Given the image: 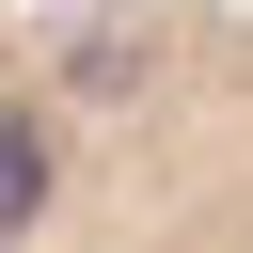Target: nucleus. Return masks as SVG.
I'll return each instance as SVG.
<instances>
[{
  "label": "nucleus",
  "mask_w": 253,
  "mask_h": 253,
  "mask_svg": "<svg viewBox=\"0 0 253 253\" xmlns=\"http://www.w3.org/2000/svg\"><path fill=\"white\" fill-rule=\"evenodd\" d=\"M32 221H47V126L0 111V237H32Z\"/></svg>",
  "instance_id": "1"
}]
</instances>
